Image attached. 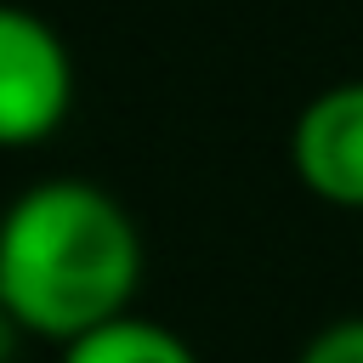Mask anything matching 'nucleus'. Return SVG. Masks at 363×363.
<instances>
[{"label":"nucleus","mask_w":363,"mask_h":363,"mask_svg":"<svg viewBox=\"0 0 363 363\" xmlns=\"http://www.w3.org/2000/svg\"><path fill=\"white\" fill-rule=\"evenodd\" d=\"M17 335H23V329H17V323L0 312V363H11V352H17Z\"/></svg>","instance_id":"423d86ee"},{"label":"nucleus","mask_w":363,"mask_h":363,"mask_svg":"<svg viewBox=\"0 0 363 363\" xmlns=\"http://www.w3.org/2000/svg\"><path fill=\"white\" fill-rule=\"evenodd\" d=\"M289 164L312 199L335 210H363V79L329 85L295 113Z\"/></svg>","instance_id":"7ed1b4c3"},{"label":"nucleus","mask_w":363,"mask_h":363,"mask_svg":"<svg viewBox=\"0 0 363 363\" xmlns=\"http://www.w3.org/2000/svg\"><path fill=\"white\" fill-rule=\"evenodd\" d=\"M142 233L130 210L85 182L45 176L0 210V312L34 340H79L130 312Z\"/></svg>","instance_id":"f257e3e1"},{"label":"nucleus","mask_w":363,"mask_h":363,"mask_svg":"<svg viewBox=\"0 0 363 363\" xmlns=\"http://www.w3.org/2000/svg\"><path fill=\"white\" fill-rule=\"evenodd\" d=\"M74 108V62L62 34L0 0V147L45 142Z\"/></svg>","instance_id":"f03ea898"},{"label":"nucleus","mask_w":363,"mask_h":363,"mask_svg":"<svg viewBox=\"0 0 363 363\" xmlns=\"http://www.w3.org/2000/svg\"><path fill=\"white\" fill-rule=\"evenodd\" d=\"M57 363H199V352L170 323L125 312V318H113V323H102L91 335L68 340Z\"/></svg>","instance_id":"20e7f679"},{"label":"nucleus","mask_w":363,"mask_h":363,"mask_svg":"<svg viewBox=\"0 0 363 363\" xmlns=\"http://www.w3.org/2000/svg\"><path fill=\"white\" fill-rule=\"evenodd\" d=\"M295 363H363V312H357V318H335V323L312 329Z\"/></svg>","instance_id":"39448f33"}]
</instances>
